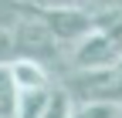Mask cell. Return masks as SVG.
<instances>
[{
  "label": "cell",
  "mask_w": 122,
  "mask_h": 118,
  "mask_svg": "<svg viewBox=\"0 0 122 118\" xmlns=\"http://www.w3.org/2000/svg\"><path fill=\"white\" fill-rule=\"evenodd\" d=\"M61 88L71 95L75 105L105 101V105H119L122 108V64L102 68V71H68Z\"/></svg>",
  "instance_id": "6da1fadb"
},
{
  "label": "cell",
  "mask_w": 122,
  "mask_h": 118,
  "mask_svg": "<svg viewBox=\"0 0 122 118\" xmlns=\"http://www.w3.org/2000/svg\"><path fill=\"white\" fill-rule=\"evenodd\" d=\"M14 41H17V57H24V61H37L48 71L58 68V64H68V51L61 47V44L51 37V31L44 27L41 7L34 14H27V17L14 27Z\"/></svg>",
  "instance_id": "7a4b0ae2"
},
{
  "label": "cell",
  "mask_w": 122,
  "mask_h": 118,
  "mask_svg": "<svg viewBox=\"0 0 122 118\" xmlns=\"http://www.w3.org/2000/svg\"><path fill=\"white\" fill-rule=\"evenodd\" d=\"M41 20L68 54L88 34H95V14L85 7H41Z\"/></svg>",
  "instance_id": "3957f363"
},
{
  "label": "cell",
  "mask_w": 122,
  "mask_h": 118,
  "mask_svg": "<svg viewBox=\"0 0 122 118\" xmlns=\"http://www.w3.org/2000/svg\"><path fill=\"white\" fill-rule=\"evenodd\" d=\"M112 64H122V44L115 37H109L105 31L88 34L68 54V71H102Z\"/></svg>",
  "instance_id": "277c9868"
},
{
  "label": "cell",
  "mask_w": 122,
  "mask_h": 118,
  "mask_svg": "<svg viewBox=\"0 0 122 118\" xmlns=\"http://www.w3.org/2000/svg\"><path fill=\"white\" fill-rule=\"evenodd\" d=\"M10 74H14V84L20 88V91H41V88H51V71L37 64V61H17L10 64Z\"/></svg>",
  "instance_id": "5b68a950"
},
{
  "label": "cell",
  "mask_w": 122,
  "mask_h": 118,
  "mask_svg": "<svg viewBox=\"0 0 122 118\" xmlns=\"http://www.w3.org/2000/svg\"><path fill=\"white\" fill-rule=\"evenodd\" d=\"M51 95H54V84L41 88V91H20L17 118H44V111H48V105H51Z\"/></svg>",
  "instance_id": "8992f818"
},
{
  "label": "cell",
  "mask_w": 122,
  "mask_h": 118,
  "mask_svg": "<svg viewBox=\"0 0 122 118\" xmlns=\"http://www.w3.org/2000/svg\"><path fill=\"white\" fill-rule=\"evenodd\" d=\"M20 108V88L14 84L10 68H0V118H17Z\"/></svg>",
  "instance_id": "52a82bcc"
},
{
  "label": "cell",
  "mask_w": 122,
  "mask_h": 118,
  "mask_svg": "<svg viewBox=\"0 0 122 118\" xmlns=\"http://www.w3.org/2000/svg\"><path fill=\"white\" fill-rule=\"evenodd\" d=\"M71 118H122V108L105 101H88V105H75Z\"/></svg>",
  "instance_id": "ba28073f"
},
{
  "label": "cell",
  "mask_w": 122,
  "mask_h": 118,
  "mask_svg": "<svg viewBox=\"0 0 122 118\" xmlns=\"http://www.w3.org/2000/svg\"><path fill=\"white\" fill-rule=\"evenodd\" d=\"M71 111H75L71 95L61 84H54V95H51V105H48V111H44V118H71Z\"/></svg>",
  "instance_id": "9c48e42d"
},
{
  "label": "cell",
  "mask_w": 122,
  "mask_h": 118,
  "mask_svg": "<svg viewBox=\"0 0 122 118\" xmlns=\"http://www.w3.org/2000/svg\"><path fill=\"white\" fill-rule=\"evenodd\" d=\"M17 61V41H14V31L0 27V68H10Z\"/></svg>",
  "instance_id": "30bf717a"
},
{
  "label": "cell",
  "mask_w": 122,
  "mask_h": 118,
  "mask_svg": "<svg viewBox=\"0 0 122 118\" xmlns=\"http://www.w3.org/2000/svg\"><path fill=\"white\" fill-rule=\"evenodd\" d=\"M37 7H85L88 10V0H34Z\"/></svg>",
  "instance_id": "8fae6325"
}]
</instances>
